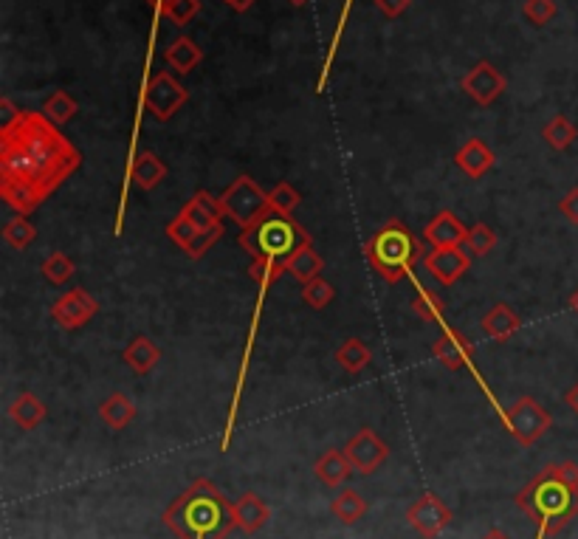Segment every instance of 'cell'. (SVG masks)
<instances>
[{
	"label": "cell",
	"instance_id": "38",
	"mask_svg": "<svg viewBox=\"0 0 578 539\" xmlns=\"http://www.w3.org/2000/svg\"><path fill=\"white\" fill-rule=\"evenodd\" d=\"M285 274V263H274V260H254L249 266V277L260 288L274 286Z\"/></svg>",
	"mask_w": 578,
	"mask_h": 539
},
{
	"label": "cell",
	"instance_id": "18",
	"mask_svg": "<svg viewBox=\"0 0 578 539\" xmlns=\"http://www.w3.org/2000/svg\"><path fill=\"white\" fill-rule=\"evenodd\" d=\"M268 517H271V508L254 492H246L235 500V523L243 534H257L268 523Z\"/></svg>",
	"mask_w": 578,
	"mask_h": 539
},
{
	"label": "cell",
	"instance_id": "19",
	"mask_svg": "<svg viewBox=\"0 0 578 539\" xmlns=\"http://www.w3.org/2000/svg\"><path fill=\"white\" fill-rule=\"evenodd\" d=\"M122 359H125V365L136 373V376H147V373H153L156 365L161 362V350L158 345L150 339V336H136V339H130V345L122 353Z\"/></svg>",
	"mask_w": 578,
	"mask_h": 539
},
{
	"label": "cell",
	"instance_id": "11",
	"mask_svg": "<svg viewBox=\"0 0 578 539\" xmlns=\"http://www.w3.org/2000/svg\"><path fill=\"white\" fill-rule=\"evenodd\" d=\"M344 455L353 463V472H359V475H375V472L387 463V458H390V446L384 444L373 429L364 427L347 441Z\"/></svg>",
	"mask_w": 578,
	"mask_h": 539
},
{
	"label": "cell",
	"instance_id": "21",
	"mask_svg": "<svg viewBox=\"0 0 578 539\" xmlns=\"http://www.w3.org/2000/svg\"><path fill=\"white\" fill-rule=\"evenodd\" d=\"M167 164L158 159L156 153H150V150H141L139 156L133 159L130 164V181L139 187V190H156L158 184L167 178Z\"/></svg>",
	"mask_w": 578,
	"mask_h": 539
},
{
	"label": "cell",
	"instance_id": "10",
	"mask_svg": "<svg viewBox=\"0 0 578 539\" xmlns=\"http://www.w3.org/2000/svg\"><path fill=\"white\" fill-rule=\"evenodd\" d=\"M452 508L440 500L438 494H421L412 506L407 508V523L426 539H435L452 525Z\"/></svg>",
	"mask_w": 578,
	"mask_h": 539
},
{
	"label": "cell",
	"instance_id": "8",
	"mask_svg": "<svg viewBox=\"0 0 578 539\" xmlns=\"http://www.w3.org/2000/svg\"><path fill=\"white\" fill-rule=\"evenodd\" d=\"M141 102H144L147 111L156 116L158 122H170L172 116L189 102V91L172 77L170 71H158L144 85Z\"/></svg>",
	"mask_w": 578,
	"mask_h": 539
},
{
	"label": "cell",
	"instance_id": "14",
	"mask_svg": "<svg viewBox=\"0 0 578 539\" xmlns=\"http://www.w3.org/2000/svg\"><path fill=\"white\" fill-rule=\"evenodd\" d=\"M423 238H426V243H429L432 249H452V246H463V243H466L469 226L460 221L454 212L443 209V212H438L432 221L426 223Z\"/></svg>",
	"mask_w": 578,
	"mask_h": 539
},
{
	"label": "cell",
	"instance_id": "42",
	"mask_svg": "<svg viewBox=\"0 0 578 539\" xmlns=\"http://www.w3.org/2000/svg\"><path fill=\"white\" fill-rule=\"evenodd\" d=\"M559 212H562L567 221L578 226V187H573V190L567 192L562 201H559Z\"/></svg>",
	"mask_w": 578,
	"mask_h": 539
},
{
	"label": "cell",
	"instance_id": "26",
	"mask_svg": "<svg viewBox=\"0 0 578 539\" xmlns=\"http://www.w3.org/2000/svg\"><path fill=\"white\" fill-rule=\"evenodd\" d=\"M164 60L170 63V68H175L178 74H192L198 63L204 60V51L195 46V40H189V37H178V40H172L167 51H164Z\"/></svg>",
	"mask_w": 578,
	"mask_h": 539
},
{
	"label": "cell",
	"instance_id": "29",
	"mask_svg": "<svg viewBox=\"0 0 578 539\" xmlns=\"http://www.w3.org/2000/svg\"><path fill=\"white\" fill-rule=\"evenodd\" d=\"M542 139H545L553 150H559V153H562V150H567V147L578 139V127L573 125L567 116L559 113V116H553V119L542 127Z\"/></svg>",
	"mask_w": 578,
	"mask_h": 539
},
{
	"label": "cell",
	"instance_id": "2",
	"mask_svg": "<svg viewBox=\"0 0 578 539\" xmlns=\"http://www.w3.org/2000/svg\"><path fill=\"white\" fill-rule=\"evenodd\" d=\"M542 537H556L578 517V466L573 460L550 463L514 497Z\"/></svg>",
	"mask_w": 578,
	"mask_h": 539
},
{
	"label": "cell",
	"instance_id": "50",
	"mask_svg": "<svg viewBox=\"0 0 578 539\" xmlns=\"http://www.w3.org/2000/svg\"><path fill=\"white\" fill-rule=\"evenodd\" d=\"M288 3H294V6H305L308 0H288Z\"/></svg>",
	"mask_w": 578,
	"mask_h": 539
},
{
	"label": "cell",
	"instance_id": "41",
	"mask_svg": "<svg viewBox=\"0 0 578 539\" xmlns=\"http://www.w3.org/2000/svg\"><path fill=\"white\" fill-rule=\"evenodd\" d=\"M522 12L536 26H547L556 17V0H525Z\"/></svg>",
	"mask_w": 578,
	"mask_h": 539
},
{
	"label": "cell",
	"instance_id": "6",
	"mask_svg": "<svg viewBox=\"0 0 578 539\" xmlns=\"http://www.w3.org/2000/svg\"><path fill=\"white\" fill-rule=\"evenodd\" d=\"M218 198L220 204H223L226 218H232L240 229H246V226L257 223L260 218H266L268 212H274L271 204H268V192L251 175L235 178Z\"/></svg>",
	"mask_w": 578,
	"mask_h": 539
},
{
	"label": "cell",
	"instance_id": "24",
	"mask_svg": "<svg viewBox=\"0 0 578 539\" xmlns=\"http://www.w3.org/2000/svg\"><path fill=\"white\" fill-rule=\"evenodd\" d=\"M48 407L34 396V393H20L9 407V418L15 421L20 429H37L46 421Z\"/></svg>",
	"mask_w": 578,
	"mask_h": 539
},
{
	"label": "cell",
	"instance_id": "49",
	"mask_svg": "<svg viewBox=\"0 0 578 539\" xmlns=\"http://www.w3.org/2000/svg\"><path fill=\"white\" fill-rule=\"evenodd\" d=\"M567 305H570V308H573V311L578 314V288L573 291V294H570V300H567Z\"/></svg>",
	"mask_w": 578,
	"mask_h": 539
},
{
	"label": "cell",
	"instance_id": "3",
	"mask_svg": "<svg viewBox=\"0 0 578 539\" xmlns=\"http://www.w3.org/2000/svg\"><path fill=\"white\" fill-rule=\"evenodd\" d=\"M164 525L178 539H226L237 528L235 503H229L212 480H195L164 511Z\"/></svg>",
	"mask_w": 578,
	"mask_h": 539
},
{
	"label": "cell",
	"instance_id": "43",
	"mask_svg": "<svg viewBox=\"0 0 578 539\" xmlns=\"http://www.w3.org/2000/svg\"><path fill=\"white\" fill-rule=\"evenodd\" d=\"M375 6L384 17H401L412 6V0H375Z\"/></svg>",
	"mask_w": 578,
	"mask_h": 539
},
{
	"label": "cell",
	"instance_id": "12",
	"mask_svg": "<svg viewBox=\"0 0 578 539\" xmlns=\"http://www.w3.org/2000/svg\"><path fill=\"white\" fill-rule=\"evenodd\" d=\"M460 88L466 91V96H471L477 105H494L502 94H505V88H508V80L502 77L500 71L494 68V65L488 63V60H480V63L471 68L469 74L460 80Z\"/></svg>",
	"mask_w": 578,
	"mask_h": 539
},
{
	"label": "cell",
	"instance_id": "20",
	"mask_svg": "<svg viewBox=\"0 0 578 539\" xmlns=\"http://www.w3.org/2000/svg\"><path fill=\"white\" fill-rule=\"evenodd\" d=\"M522 328V319L516 314L511 305L497 302L488 314L483 317V331L485 336H491L494 342H508L511 336H516Z\"/></svg>",
	"mask_w": 578,
	"mask_h": 539
},
{
	"label": "cell",
	"instance_id": "37",
	"mask_svg": "<svg viewBox=\"0 0 578 539\" xmlns=\"http://www.w3.org/2000/svg\"><path fill=\"white\" fill-rule=\"evenodd\" d=\"M198 232H201V229L189 221L187 215H181V212H178V215H175V218L167 223V238H170L172 243L178 246V249H187L189 243L195 240V235H198Z\"/></svg>",
	"mask_w": 578,
	"mask_h": 539
},
{
	"label": "cell",
	"instance_id": "17",
	"mask_svg": "<svg viewBox=\"0 0 578 539\" xmlns=\"http://www.w3.org/2000/svg\"><path fill=\"white\" fill-rule=\"evenodd\" d=\"M494 150L483 142V139H469L457 153H454V164L469 175V178H483L491 167H494Z\"/></svg>",
	"mask_w": 578,
	"mask_h": 539
},
{
	"label": "cell",
	"instance_id": "28",
	"mask_svg": "<svg viewBox=\"0 0 578 539\" xmlns=\"http://www.w3.org/2000/svg\"><path fill=\"white\" fill-rule=\"evenodd\" d=\"M330 514L342 525H356L367 514V500L361 497L356 489H344L333 497L330 503Z\"/></svg>",
	"mask_w": 578,
	"mask_h": 539
},
{
	"label": "cell",
	"instance_id": "16",
	"mask_svg": "<svg viewBox=\"0 0 578 539\" xmlns=\"http://www.w3.org/2000/svg\"><path fill=\"white\" fill-rule=\"evenodd\" d=\"M181 215H187L189 221L195 223L198 229H212V226H220L223 218H226L220 198H215L212 192H206V190L195 192L187 204H184Z\"/></svg>",
	"mask_w": 578,
	"mask_h": 539
},
{
	"label": "cell",
	"instance_id": "1",
	"mask_svg": "<svg viewBox=\"0 0 578 539\" xmlns=\"http://www.w3.org/2000/svg\"><path fill=\"white\" fill-rule=\"evenodd\" d=\"M82 156L46 113L23 111L0 127V195L17 215H32L77 173Z\"/></svg>",
	"mask_w": 578,
	"mask_h": 539
},
{
	"label": "cell",
	"instance_id": "25",
	"mask_svg": "<svg viewBox=\"0 0 578 539\" xmlns=\"http://www.w3.org/2000/svg\"><path fill=\"white\" fill-rule=\"evenodd\" d=\"M99 418L102 424L110 429H125L133 424L136 418V404L125 396V393H113L102 404H99Z\"/></svg>",
	"mask_w": 578,
	"mask_h": 539
},
{
	"label": "cell",
	"instance_id": "46",
	"mask_svg": "<svg viewBox=\"0 0 578 539\" xmlns=\"http://www.w3.org/2000/svg\"><path fill=\"white\" fill-rule=\"evenodd\" d=\"M226 3H229V6H232L235 12H249V9L254 6V3H257V0H226Z\"/></svg>",
	"mask_w": 578,
	"mask_h": 539
},
{
	"label": "cell",
	"instance_id": "23",
	"mask_svg": "<svg viewBox=\"0 0 578 539\" xmlns=\"http://www.w3.org/2000/svg\"><path fill=\"white\" fill-rule=\"evenodd\" d=\"M322 271H325V260H322V254L313 249V243L297 249L285 260V274H291L302 286L316 280V277H322Z\"/></svg>",
	"mask_w": 578,
	"mask_h": 539
},
{
	"label": "cell",
	"instance_id": "13",
	"mask_svg": "<svg viewBox=\"0 0 578 539\" xmlns=\"http://www.w3.org/2000/svg\"><path fill=\"white\" fill-rule=\"evenodd\" d=\"M423 266L438 280L440 286H454V283L471 269V254L463 252L460 246H452V249H432V252L423 257Z\"/></svg>",
	"mask_w": 578,
	"mask_h": 539
},
{
	"label": "cell",
	"instance_id": "15",
	"mask_svg": "<svg viewBox=\"0 0 578 539\" xmlns=\"http://www.w3.org/2000/svg\"><path fill=\"white\" fill-rule=\"evenodd\" d=\"M432 356H435L446 370H460V367H466L471 362L474 348H471V342L463 333L454 331V328H446V331L435 339Z\"/></svg>",
	"mask_w": 578,
	"mask_h": 539
},
{
	"label": "cell",
	"instance_id": "45",
	"mask_svg": "<svg viewBox=\"0 0 578 539\" xmlns=\"http://www.w3.org/2000/svg\"><path fill=\"white\" fill-rule=\"evenodd\" d=\"M564 404H567V407L578 415V381L570 387V390H567V393H564Z\"/></svg>",
	"mask_w": 578,
	"mask_h": 539
},
{
	"label": "cell",
	"instance_id": "33",
	"mask_svg": "<svg viewBox=\"0 0 578 539\" xmlns=\"http://www.w3.org/2000/svg\"><path fill=\"white\" fill-rule=\"evenodd\" d=\"M412 314L415 317H421L423 322H440L443 319V314H446V300L440 297L438 291H418V297L412 300Z\"/></svg>",
	"mask_w": 578,
	"mask_h": 539
},
{
	"label": "cell",
	"instance_id": "47",
	"mask_svg": "<svg viewBox=\"0 0 578 539\" xmlns=\"http://www.w3.org/2000/svg\"><path fill=\"white\" fill-rule=\"evenodd\" d=\"M144 3H147V6H150V9H156V12H164V9H167V3H170V0H144Z\"/></svg>",
	"mask_w": 578,
	"mask_h": 539
},
{
	"label": "cell",
	"instance_id": "44",
	"mask_svg": "<svg viewBox=\"0 0 578 539\" xmlns=\"http://www.w3.org/2000/svg\"><path fill=\"white\" fill-rule=\"evenodd\" d=\"M23 111H17L15 102L9 99V96H3L0 99V127H9L12 122H17V116H20Z\"/></svg>",
	"mask_w": 578,
	"mask_h": 539
},
{
	"label": "cell",
	"instance_id": "7",
	"mask_svg": "<svg viewBox=\"0 0 578 539\" xmlns=\"http://www.w3.org/2000/svg\"><path fill=\"white\" fill-rule=\"evenodd\" d=\"M505 429L511 432L519 446H533L536 441H542L547 429L553 427V415L547 413L545 407L531 396H522L514 401L505 413H502Z\"/></svg>",
	"mask_w": 578,
	"mask_h": 539
},
{
	"label": "cell",
	"instance_id": "32",
	"mask_svg": "<svg viewBox=\"0 0 578 539\" xmlns=\"http://www.w3.org/2000/svg\"><path fill=\"white\" fill-rule=\"evenodd\" d=\"M40 271H43V277H46L48 283H54V286H65V283L74 277L77 266H74V260H71L68 254L60 252V249H54V252L48 254L46 260H43Z\"/></svg>",
	"mask_w": 578,
	"mask_h": 539
},
{
	"label": "cell",
	"instance_id": "27",
	"mask_svg": "<svg viewBox=\"0 0 578 539\" xmlns=\"http://www.w3.org/2000/svg\"><path fill=\"white\" fill-rule=\"evenodd\" d=\"M336 362L342 370H347L350 376H359L361 370H367L373 362V350L367 348L361 339H344L342 345L336 348Z\"/></svg>",
	"mask_w": 578,
	"mask_h": 539
},
{
	"label": "cell",
	"instance_id": "48",
	"mask_svg": "<svg viewBox=\"0 0 578 539\" xmlns=\"http://www.w3.org/2000/svg\"><path fill=\"white\" fill-rule=\"evenodd\" d=\"M483 539H511V537H508L505 531H500V528H491V531H488Z\"/></svg>",
	"mask_w": 578,
	"mask_h": 539
},
{
	"label": "cell",
	"instance_id": "30",
	"mask_svg": "<svg viewBox=\"0 0 578 539\" xmlns=\"http://www.w3.org/2000/svg\"><path fill=\"white\" fill-rule=\"evenodd\" d=\"M77 111H79L77 99L68 94V91H54V94L43 102V113H46L48 119H51L57 127L68 125V122L77 116Z\"/></svg>",
	"mask_w": 578,
	"mask_h": 539
},
{
	"label": "cell",
	"instance_id": "22",
	"mask_svg": "<svg viewBox=\"0 0 578 539\" xmlns=\"http://www.w3.org/2000/svg\"><path fill=\"white\" fill-rule=\"evenodd\" d=\"M313 475L319 477L325 486L336 489V486H342L344 480L353 475V463L347 460L344 449L342 452H339V449H328V452H322V455L316 458V463H313Z\"/></svg>",
	"mask_w": 578,
	"mask_h": 539
},
{
	"label": "cell",
	"instance_id": "5",
	"mask_svg": "<svg viewBox=\"0 0 578 539\" xmlns=\"http://www.w3.org/2000/svg\"><path fill=\"white\" fill-rule=\"evenodd\" d=\"M240 246L254 257V260H274L285 263L291 254L308 246L311 235L305 226H299L294 218H285L277 212H268L266 218L240 229Z\"/></svg>",
	"mask_w": 578,
	"mask_h": 539
},
{
	"label": "cell",
	"instance_id": "36",
	"mask_svg": "<svg viewBox=\"0 0 578 539\" xmlns=\"http://www.w3.org/2000/svg\"><path fill=\"white\" fill-rule=\"evenodd\" d=\"M494 246H497V232L488 223H474L466 238V249L471 257H485V254H491Z\"/></svg>",
	"mask_w": 578,
	"mask_h": 539
},
{
	"label": "cell",
	"instance_id": "4",
	"mask_svg": "<svg viewBox=\"0 0 578 539\" xmlns=\"http://www.w3.org/2000/svg\"><path fill=\"white\" fill-rule=\"evenodd\" d=\"M364 257L384 283L395 286L423 260V243L409 232L407 223L390 218L364 243Z\"/></svg>",
	"mask_w": 578,
	"mask_h": 539
},
{
	"label": "cell",
	"instance_id": "31",
	"mask_svg": "<svg viewBox=\"0 0 578 539\" xmlns=\"http://www.w3.org/2000/svg\"><path fill=\"white\" fill-rule=\"evenodd\" d=\"M3 240L17 249V252H23V249H29L34 240H37V226H34L26 215H15L12 221L3 226Z\"/></svg>",
	"mask_w": 578,
	"mask_h": 539
},
{
	"label": "cell",
	"instance_id": "9",
	"mask_svg": "<svg viewBox=\"0 0 578 539\" xmlns=\"http://www.w3.org/2000/svg\"><path fill=\"white\" fill-rule=\"evenodd\" d=\"M96 314H99L96 297L79 286L60 294V297L54 300V305H51V317H54V322H57L63 331H79V328H85Z\"/></svg>",
	"mask_w": 578,
	"mask_h": 539
},
{
	"label": "cell",
	"instance_id": "35",
	"mask_svg": "<svg viewBox=\"0 0 578 539\" xmlns=\"http://www.w3.org/2000/svg\"><path fill=\"white\" fill-rule=\"evenodd\" d=\"M333 297H336V291H333V286H330L325 277H316V280L302 286V300H305V305L313 308V311H325L330 302H333Z\"/></svg>",
	"mask_w": 578,
	"mask_h": 539
},
{
	"label": "cell",
	"instance_id": "34",
	"mask_svg": "<svg viewBox=\"0 0 578 539\" xmlns=\"http://www.w3.org/2000/svg\"><path fill=\"white\" fill-rule=\"evenodd\" d=\"M268 204L277 215H285V218H294V212L302 204V195H299L288 181H280L274 190H268Z\"/></svg>",
	"mask_w": 578,
	"mask_h": 539
},
{
	"label": "cell",
	"instance_id": "40",
	"mask_svg": "<svg viewBox=\"0 0 578 539\" xmlns=\"http://www.w3.org/2000/svg\"><path fill=\"white\" fill-rule=\"evenodd\" d=\"M220 235H223V223H220V226H212V229H201V232L195 235V240H192L187 249H184V254H187V257H192V260L204 257V254L209 252L215 243H218Z\"/></svg>",
	"mask_w": 578,
	"mask_h": 539
},
{
	"label": "cell",
	"instance_id": "39",
	"mask_svg": "<svg viewBox=\"0 0 578 539\" xmlns=\"http://www.w3.org/2000/svg\"><path fill=\"white\" fill-rule=\"evenodd\" d=\"M198 12H201V0H170L161 15L170 17L175 26H187Z\"/></svg>",
	"mask_w": 578,
	"mask_h": 539
}]
</instances>
